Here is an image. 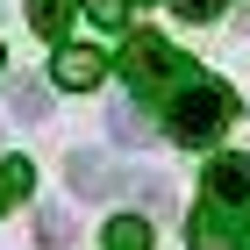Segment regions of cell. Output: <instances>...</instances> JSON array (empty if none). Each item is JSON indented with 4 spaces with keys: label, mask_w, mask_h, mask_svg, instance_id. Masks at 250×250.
<instances>
[{
    "label": "cell",
    "mask_w": 250,
    "mask_h": 250,
    "mask_svg": "<svg viewBox=\"0 0 250 250\" xmlns=\"http://www.w3.org/2000/svg\"><path fill=\"white\" fill-rule=\"evenodd\" d=\"M122 72H129L136 93H165V86H186V58H179L165 36H150V29H136L129 50H122Z\"/></svg>",
    "instance_id": "2"
},
{
    "label": "cell",
    "mask_w": 250,
    "mask_h": 250,
    "mask_svg": "<svg viewBox=\"0 0 250 250\" xmlns=\"http://www.w3.org/2000/svg\"><path fill=\"white\" fill-rule=\"evenodd\" d=\"M172 143H186V150H208V143H222V129L236 122V93L222 86V79H193V86H179L172 93Z\"/></svg>",
    "instance_id": "1"
},
{
    "label": "cell",
    "mask_w": 250,
    "mask_h": 250,
    "mask_svg": "<svg viewBox=\"0 0 250 250\" xmlns=\"http://www.w3.org/2000/svg\"><path fill=\"white\" fill-rule=\"evenodd\" d=\"M50 79H58L64 93H93L100 79H107V58H100V50H86V43H64L58 58H50Z\"/></svg>",
    "instance_id": "3"
},
{
    "label": "cell",
    "mask_w": 250,
    "mask_h": 250,
    "mask_svg": "<svg viewBox=\"0 0 250 250\" xmlns=\"http://www.w3.org/2000/svg\"><path fill=\"white\" fill-rule=\"evenodd\" d=\"M7 179H15V200H29V186H36V172H29V157H7Z\"/></svg>",
    "instance_id": "14"
},
{
    "label": "cell",
    "mask_w": 250,
    "mask_h": 250,
    "mask_svg": "<svg viewBox=\"0 0 250 250\" xmlns=\"http://www.w3.org/2000/svg\"><path fill=\"white\" fill-rule=\"evenodd\" d=\"M64 186H72L79 200H107V193H115V172H107L100 150H72L64 157Z\"/></svg>",
    "instance_id": "5"
},
{
    "label": "cell",
    "mask_w": 250,
    "mask_h": 250,
    "mask_svg": "<svg viewBox=\"0 0 250 250\" xmlns=\"http://www.w3.org/2000/svg\"><path fill=\"white\" fill-rule=\"evenodd\" d=\"M243 243H250V236H236V214L229 208L208 200V208L193 214V250H243Z\"/></svg>",
    "instance_id": "6"
},
{
    "label": "cell",
    "mask_w": 250,
    "mask_h": 250,
    "mask_svg": "<svg viewBox=\"0 0 250 250\" xmlns=\"http://www.w3.org/2000/svg\"><path fill=\"white\" fill-rule=\"evenodd\" d=\"M7 200H15V179H7V165H0V214H7Z\"/></svg>",
    "instance_id": "15"
},
{
    "label": "cell",
    "mask_w": 250,
    "mask_h": 250,
    "mask_svg": "<svg viewBox=\"0 0 250 250\" xmlns=\"http://www.w3.org/2000/svg\"><path fill=\"white\" fill-rule=\"evenodd\" d=\"M107 129H115V143H143V136H150V122H143V107H136V100H115V107H107Z\"/></svg>",
    "instance_id": "8"
},
{
    "label": "cell",
    "mask_w": 250,
    "mask_h": 250,
    "mask_svg": "<svg viewBox=\"0 0 250 250\" xmlns=\"http://www.w3.org/2000/svg\"><path fill=\"white\" fill-rule=\"evenodd\" d=\"M36 243H43V250H72V222H64L58 208H43V214H36Z\"/></svg>",
    "instance_id": "11"
},
{
    "label": "cell",
    "mask_w": 250,
    "mask_h": 250,
    "mask_svg": "<svg viewBox=\"0 0 250 250\" xmlns=\"http://www.w3.org/2000/svg\"><path fill=\"white\" fill-rule=\"evenodd\" d=\"M172 7H179L186 21H214V15H222V0H172Z\"/></svg>",
    "instance_id": "13"
},
{
    "label": "cell",
    "mask_w": 250,
    "mask_h": 250,
    "mask_svg": "<svg viewBox=\"0 0 250 250\" xmlns=\"http://www.w3.org/2000/svg\"><path fill=\"white\" fill-rule=\"evenodd\" d=\"M0 64H7V58H0Z\"/></svg>",
    "instance_id": "17"
},
{
    "label": "cell",
    "mask_w": 250,
    "mask_h": 250,
    "mask_svg": "<svg viewBox=\"0 0 250 250\" xmlns=\"http://www.w3.org/2000/svg\"><path fill=\"white\" fill-rule=\"evenodd\" d=\"M64 21H72V0H29V29L36 36H64Z\"/></svg>",
    "instance_id": "10"
},
{
    "label": "cell",
    "mask_w": 250,
    "mask_h": 250,
    "mask_svg": "<svg viewBox=\"0 0 250 250\" xmlns=\"http://www.w3.org/2000/svg\"><path fill=\"white\" fill-rule=\"evenodd\" d=\"M136 7H143V0H136Z\"/></svg>",
    "instance_id": "16"
},
{
    "label": "cell",
    "mask_w": 250,
    "mask_h": 250,
    "mask_svg": "<svg viewBox=\"0 0 250 250\" xmlns=\"http://www.w3.org/2000/svg\"><path fill=\"white\" fill-rule=\"evenodd\" d=\"M7 115L43 122V115H50V86H36V79H7Z\"/></svg>",
    "instance_id": "7"
},
{
    "label": "cell",
    "mask_w": 250,
    "mask_h": 250,
    "mask_svg": "<svg viewBox=\"0 0 250 250\" xmlns=\"http://www.w3.org/2000/svg\"><path fill=\"white\" fill-rule=\"evenodd\" d=\"M208 200L229 214H250V157H214L208 165Z\"/></svg>",
    "instance_id": "4"
},
{
    "label": "cell",
    "mask_w": 250,
    "mask_h": 250,
    "mask_svg": "<svg viewBox=\"0 0 250 250\" xmlns=\"http://www.w3.org/2000/svg\"><path fill=\"white\" fill-rule=\"evenodd\" d=\"M107 250H150V222L143 214H115L107 222Z\"/></svg>",
    "instance_id": "9"
},
{
    "label": "cell",
    "mask_w": 250,
    "mask_h": 250,
    "mask_svg": "<svg viewBox=\"0 0 250 250\" xmlns=\"http://www.w3.org/2000/svg\"><path fill=\"white\" fill-rule=\"evenodd\" d=\"M86 7H93V21H107V29L129 21V0H86Z\"/></svg>",
    "instance_id": "12"
}]
</instances>
